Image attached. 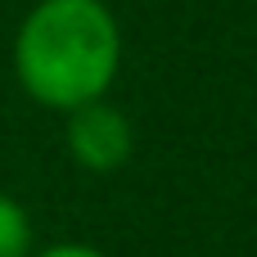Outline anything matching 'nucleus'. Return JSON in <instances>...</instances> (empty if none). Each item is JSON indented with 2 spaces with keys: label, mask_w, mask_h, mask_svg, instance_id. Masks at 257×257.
Masks as SVG:
<instances>
[{
  "label": "nucleus",
  "mask_w": 257,
  "mask_h": 257,
  "mask_svg": "<svg viewBox=\"0 0 257 257\" xmlns=\"http://www.w3.org/2000/svg\"><path fill=\"white\" fill-rule=\"evenodd\" d=\"M63 140H68L72 163L86 167V172H117L131 158V145H136L126 113L104 104V99H90V104L72 108L68 126H63Z\"/></svg>",
  "instance_id": "2"
},
{
  "label": "nucleus",
  "mask_w": 257,
  "mask_h": 257,
  "mask_svg": "<svg viewBox=\"0 0 257 257\" xmlns=\"http://www.w3.org/2000/svg\"><path fill=\"white\" fill-rule=\"evenodd\" d=\"M32 257H104L99 248H90V244H54V248H41V253Z\"/></svg>",
  "instance_id": "4"
},
{
  "label": "nucleus",
  "mask_w": 257,
  "mask_h": 257,
  "mask_svg": "<svg viewBox=\"0 0 257 257\" xmlns=\"http://www.w3.org/2000/svg\"><path fill=\"white\" fill-rule=\"evenodd\" d=\"M0 257H32V217L5 190H0Z\"/></svg>",
  "instance_id": "3"
},
{
  "label": "nucleus",
  "mask_w": 257,
  "mask_h": 257,
  "mask_svg": "<svg viewBox=\"0 0 257 257\" xmlns=\"http://www.w3.org/2000/svg\"><path fill=\"white\" fill-rule=\"evenodd\" d=\"M122 68V27L104 0H41L14 36L18 86L45 108L104 99Z\"/></svg>",
  "instance_id": "1"
}]
</instances>
